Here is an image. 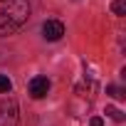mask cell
I'll return each mask as SVG.
<instances>
[{
	"instance_id": "cell-1",
	"label": "cell",
	"mask_w": 126,
	"mask_h": 126,
	"mask_svg": "<svg viewBox=\"0 0 126 126\" xmlns=\"http://www.w3.org/2000/svg\"><path fill=\"white\" fill-rule=\"evenodd\" d=\"M3 13L8 15V20H10L15 27H20V25L27 22V17H30V3H27V0H10V5H8Z\"/></svg>"
},
{
	"instance_id": "cell-2",
	"label": "cell",
	"mask_w": 126,
	"mask_h": 126,
	"mask_svg": "<svg viewBox=\"0 0 126 126\" xmlns=\"http://www.w3.org/2000/svg\"><path fill=\"white\" fill-rule=\"evenodd\" d=\"M0 126H17V101L13 96L0 101Z\"/></svg>"
},
{
	"instance_id": "cell-3",
	"label": "cell",
	"mask_w": 126,
	"mask_h": 126,
	"mask_svg": "<svg viewBox=\"0 0 126 126\" xmlns=\"http://www.w3.org/2000/svg\"><path fill=\"white\" fill-rule=\"evenodd\" d=\"M62 35H64V25H62L59 20H47L42 25V37L49 40V42H57L62 40Z\"/></svg>"
},
{
	"instance_id": "cell-4",
	"label": "cell",
	"mask_w": 126,
	"mask_h": 126,
	"mask_svg": "<svg viewBox=\"0 0 126 126\" xmlns=\"http://www.w3.org/2000/svg\"><path fill=\"white\" fill-rule=\"evenodd\" d=\"M30 96L32 99H42V96H47V92H49V79L47 77H35V79H30Z\"/></svg>"
},
{
	"instance_id": "cell-5",
	"label": "cell",
	"mask_w": 126,
	"mask_h": 126,
	"mask_svg": "<svg viewBox=\"0 0 126 126\" xmlns=\"http://www.w3.org/2000/svg\"><path fill=\"white\" fill-rule=\"evenodd\" d=\"M15 30H17V27L8 20V15H5L3 10H0V35H13Z\"/></svg>"
},
{
	"instance_id": "cell-6",
	"label": "cell",
	"mask_w": 126,
	"mask_h": 126,
	"mask_svg": "<svg viewBox=\"0 0 126 126\" xmlns=\"http://www.w3.org/2000/svg\"><path fill=\"white\" fill-rule=\"evenodd\" d=\"M111 13L119 15V17H124L126 15V0H114V3H111Z\"/></svg>"
},
{
	"instance_id": "cell-7",
	"label": "cell",
	"mask_w": 126,
	"mask_h": 126,
	"mask_svg": "<svg viewBox=\"0 0 126 126\" xmlns=\"http://www.w3.org/2000/svg\"><path fill=\"white\" fill-rule=\"evenodd\" d=\"M106 94H109V96H114V99H126V92H124L121 87H114V84H109V87H106Z\"/></svg>"
},
{
	"instance_id": "cell-8",
	"label": "cell",
	"mask_w": 126,
	"mask_h": 126,
	"mask_svg": "<svg viewBox=\"0 0 126 126\" xmlns=\"http://www.w3.org/2000/svg\"><path fill=\"white\" fill-rule=\"evenodd\" d=\"M13 89V82H10V77L8 74H0V94H8Z\"/></svg>"
},
{
	"instance_id": "cell-9",
	"label": "cell",
	"mask_w": 126,
	"mask_h": 126,
	"mask_svg": "<svg viewBox=\"0 0 126 126\" xmlns=\"http://www.w3.org/2000/svg\"><path fill=\"white\" fill-rule=\"evenodd\" d=\"M106 116H111L114 121H124V111L116 106H106Z\"/></svg>"
},
{
	"instance_id": "cell-10",
	"label": "cell",
	"mask_w": 126,
	"mask_h": 126,
	"mask_svg": "<svg viewBox=\"0 0 126 126\" xmlns=\"http://www.w3.org/2000/svg\"><path fill=\"white\" fill-rule=\"evenodd\" d=\"M89 126H104V119H101V116H92Z\"/></svg>"
}]
</instances>
